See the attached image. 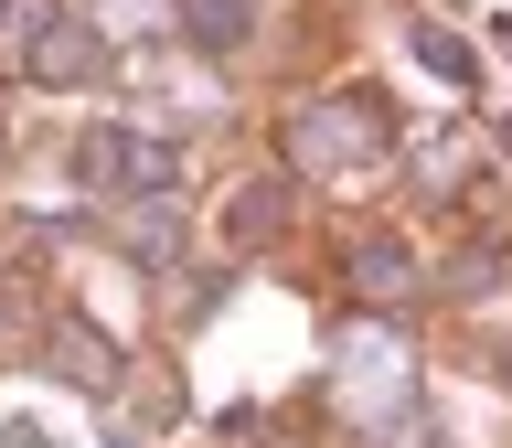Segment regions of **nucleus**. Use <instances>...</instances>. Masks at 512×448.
I'll use <instances>...</instances> for the list:
<instances>
[{
  "mask_svg": "<svg viewBox=\"0 0 512 448\" xmlns=\"http://www.w3.org/2000/svg\"><path fill=\"white\" fill-rule=\"evenodd\" d=\"M288 150L331 160V171H363V160H374V107H299V118H288Z\"/></svg>",
  "mask_w": 512,
  "mask_h": 448,
  "instance_id": "nucleus-1",
  "label": "nucleus"
},
{
  "mask_svg": "<svg viewBox=\"0 0 512 448\" xmlns=\"http://www.w3.org/2000/svg\"><path fill=\"white\" fill-rule=\"evenodd\" d=\"M171 139H139V128H96L86 150H75V171H86V182H160L171 192Z\"/></svg>",
  "mask_w": 512,
  "mask_h": 448,
  "instance_id": "nucleus-2",
  "label": "nucleus"
},
{
  "mask_svg": "<svg viewBox=\"0 0 512 448\" xmlns=\"http://www.w3.org/2000/svg\"><path fill=\"white\" fill-rule=\"evenodd\" d=\"M96 64H107V54H96V32H86V22H64V11L22 43V75H32V86H86Z\"/></svg>",
  "mask_w": 512,
  "mask_h": 448,
  "instance_id": "nucleus-3",
  "label": "nucleus"
},
{
  "mask_svg": "<svg viewBox=\"0 0 512 448\" xmlns=\"http://www.w3.org/2000/svg\"><path fill=\"white\" fill-rule=\"evenodd\" d=\"M278 235H288V192L278 182H256V192L224 203V246H278Z\"/></svg>",
  "mask_w": 512,
  "mask_h": 448,
  "instance_id": "nucleus-4",
  "label": "nucleus"
},
{
  "mask_svg": "<svg viewBox=\"0 0 512 448\" xmlns=\"http://www.w3.org/2000/svg\"><path fill=\"white\" fill-rule=\"evenodd\" d=\"M246 22H256V0H182V32L203 54H246Z\"/></svg>",
  "mask_w": 512,
  "mask_h": 448,
  "instance_id": "nucleus-5",
  "label": "nucleus"
},
{
  "mask_svg": "<svg viewBox=\"0 0 512 448\" xmlns=\"http://www.w3.org/2000/svg\"><path fill=\"white\" fill-rule=\"evenodd\" d=\"M352 278L374 288V299H406V288H416V256H406V246H384V235H374V246L352 256Z\"/></svg>",
  "mask_w": 512,
  "mask_h": 448,
  "instance_id": "nucleus-6",
  "label": "nucleus"
},
{
  "mask_svg": "<svg viewBox=\"0 0 512 448\" xmlns=\"http://www.w3.org/2000/svg\"><path fill=\"white\" fill-rule=\"evenodd\" d=\"M128 256H139V267H150V256H171L182 246V214H171V203H139V214H128V235H118Z\"/></svg>",
  "mask_w": 512,
  "mask_h": 448,
  "instance_id": "nucleus-7",
  "label": "nucleus"
}]
</instances>
